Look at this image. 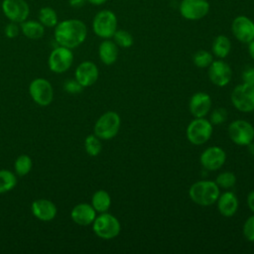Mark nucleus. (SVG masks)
<instances>
[{"label":"nucleus","mask_w":254,"mask_h":254,"mask_svg":"<svg viewBox=\"0 0 254 254\" xmlns=\"http://www.w3.org/2000/svg\"><path fill=\"white\" fill-rule=\"evenodd\" d=\"M228 136L238 146H248L254 140V127L248 121L238 119L228 125Z\"/></svg>","instance_id":"obj_8"},{"label":"nucleus","mask_w":254,"mask_h":254,"mask_svg":"<svg viewBox=\"0 0 254 254\" xmlns=\"http://www.w3.org/2000/svg\"><path fill=\"white\" fill-rule=\"evenodd\" d=\"M29 92L33 100L41 106L49 105L54 98L52 84L45 78L34 79L30 83Z\"/></svg>","instance_id":"obj_10"},{"label":"nucleus","mask_w":254,"mask_h":254,"mask_svg":"<svg viewBox=\"0 0 254 254\" xmlns=\"http://www.w3.org/2000/svg\"><path fill=\"white\" fill-rule=\"evenodd\" d=\"M247 205L250 208V210L254 213V190L249 192L247 195Z\"/></svg>","instance_id":"obj_37"},{"label":"nucleus","mask_w":254,"mask_h":254,"mask_svg":"<svg viewBox=\"0 0 254 254\" xmlns=\"http://www.w3.org/2000/svg\"><path fill=\"white\" fill-rule=\"evenodd\" d=\"M215 183L219 188L228 190L236 184V177L232 172H223L216 177Z\"/></svg>","instance_id":"obj_31"},{"label":"nucleus","mask_w":254,"mask_h":254,"mask_svg":"<svg viewBox=\"0 0 254 254\" xmlns=\"http://www.w3.org/2000/svg\"><path fill=\"white\" fill-rule=\"evenodd\" d=\"M84 148L89 156H97L102 149L100 139L96 135H88L84 140Z\"/></svg>","instance_id":"obj_27"},{"label":"nucleus","mask_w":254,"mask_h":254,"mask_svg":"<svg viewBox=\"0 0 254 254\" xmlns=\"http://www.w3.org/2000/svg\"><path fill=\"white\" fill-rule=\"evenodd\" d=\"M87 35L85 24L77 19L63 21L56 26L55 39L60 46L73 49L81 45Z\"/></svg>","instance_id":"obj_1"},{"label":"nucleus","mask_w":254,"mask_h":254,"mask_svg":"<svg viewBox=\"0 0 254 254\" xmlns=\"http://www.w3.org/2000/svg\"><path fill=\"white\" fill-rule=\"evenodd\" d=\"M231 103L241 112L254 111V85L240 83L234 87L230 95Z\"/></svg>","instance_id":"obj_6"},{"label":"nucleus","mask_w":254,"mask_h":254,"mask_svg":"<svg viewBox=\"0 0 254 254\" xmlns=\"http://www.w3.org/2000/svg\"><path fill=\"white\" fill-rule=\"evenodd\" d=\"M22 33L31 40H38L45 34L44 26L38 21H24L21 23Z\"/></svg>","instance_id":"obj_23"},{"label":"nucleus","mask_w":254,"mask_h":254,"mask_svg":"<svg viewBox=\"0 0 254 254\" xmlns=\"http://www.w3.org/2000/svg\"><path fill=\"white\" fill-rule=\"evenodd\" d=\"M211 50H212V54L215 57H217L218 59H224L230 53L231 42L226 36L219 35L214 38L212 42Z\"/></svg>","instance_id":"obj_22"},{"label":"nucleus","mask_w":254,"mask_h":254,"mask_svg":"<svg viewBox=\"0 0 254 254\" xmlns=\"http://www.w3.org/2000/svg\"><path fill=\"white\" fill-rule=\"evenodd\" d=\"M90 4L94 5V6H99V5H102L104 4L107 0H87Z\"/></svg>","instance_id":"obj_40"},{"label":"nucleus","mask_w":254,"mask_h":254,"mask_svg":"<svg viewBox=\"0 0 254 254\" xmlns=\"http://www.w3.org/2000/svg\"><path fill=\"white\" fill-rule=\"evenodd\" d=\"M32 212L40 220L50 221L57 215V207L54 202L49 199L39 198L32 203Z\"/></svg>","instance_id":"obj_19"},{"label":"nucleus","mask_w":254,"mask_h":254,"mask_svg":"<svg viewBox=\"0 0 254 254\" xmlns=\"http://www.w3.org/2000/svg\"><path fill=\"white\" fill-rule=\"evenodd\" d=\"M189 107L194 118L204 117L208 114L211 108V98L206 92H195L190 99Z\"/></svg>","instance_id":"obj_16"},{"label":"nucleus","mask_w":254,"mask_h":254,"mask_svg":"<svg viewBox=\"0 0 254 254\" xmlns=\"http://www.w3.org/2000/svg\"><path fill=\"white\" fill-rule=\"evenodd\" d=\"M231 32L236 40L248 44L254 40V22L247 16H237L232 21Z\"/></svg>","instance_id":"obj_13"},{"label":"nucleus","mask_w":254,"mask_h":254,"mask_svg":"<svg viewBox=\"0 0 254 254\" xmlns=\"http://www.w3.org/2000/svg\"><path fill=\"white\" fill-rule=\"evenodd\" d=\"M19 30L20 29L17 26V23L11 22V23L6 25L4 32H5L6 37H8L10 39H13V38H15V37H17L19 35Z\"/></svg>","instance_id":"obj_35"},{"label":"nucleus","mask_w":254,"mask_h":254,"mask_svg":"<svg viewBox=\"0 0 254 254\" xmlns=\"http://www.w3.org/2000/svg\"><path fill=\"white\" fill-rule=\"evenodd\" d=\"M98 55L100 61L106 64L110 65L114 64L118 57V46L109 39H105L98 48Z\"/></svg>","instance_id":"obj_21"},{"label":"nucleus","mask_w":254,"mask_h":254,"mask_svg":"<svg viewBox=\"0 0 254 254\" xmlns=\"http://www.w3.org/2000/svg\"><path fill=\"white\" fill-rule=\"evenodd\" d=\"M17 184L16 176L8 171V170H1L0 171V193L7 192L14 189Z\"/></svg>","instance_id":"obj_25"},{"label":"nucleus","mask_w":254,"mask_h":254,"mask_svg":"<svg viewBox=\"0 0 254 254\" xmlns=\"http://www.w3.org/2000/svg\"><path fill=\"white\" fill-rule=\"evenodd\" d=\"M91 205L97 212H106L111 205V197L106 190H96L91 198Z\"/></svg>","instance_id":"obj_24"},{"label":"nucleus","mask_w":254,"mask_h":254,"mask_svg":"<svg viewBox=\"0 0 254 254\" xmlns=\"http://www.w3.org/2000/svg\"><path fill=\"white\" fill-rule=\"evenodd\" d=\"M32 159L28 155H21L15 161V171L17 175L23 177L26 176L32 169Z\"/></svg>","instance_id":"obj_28"},{"label":"nucleus","mask_w":254,"mask_h":254,"mask_svg":"<svg viewBox=\"0 0 254 254\" xmlns=\"http://www.w3.org/2000/svg\"><path fill=\"white\" fill-rule=\"evenodd\" d=\"M192 62L194 65H196L197 67L203 68V67H208L210 65V64L213 62V58L208 51L199 50L193 54Z\"/></svg>","instance_id":"obj_29"},{"label":"nucleus","mask_w":254,"mask_h":254,"mask_svg":"<svg viewBox=\"0 0 254 254\" xmlns=\"http://www.w3.org/2000/svg\"><path fill=\"white\" fill-rule=\"evenodd\" d=\"M92 229L99 238L108 240L115 238L120 233L121 225L114 215L102 212L92 222Z\"/></svg>","instance_id":"obj_4"},{"label":"nucleus","mask_w":254,"mask_h":254,"mask_svg":"<svg viewBox=\"0 0 254 254\" xmlns=\"http://www.w3.org/2000/svg\"><path fill=\"white\" fill-rule=\"evenodd\" d=\"M209 80L216 86L222 87L229 83L232 77V70L228 64L222 60L213 61L207 70Z\"/></svg>","instance_id":"obj_14"},{"label":"nucleus","mask_w":254,"mask_h":254,"mask_svg":"<svg viewBox=\"0 0 254 254\" xmlns=\"http://www.w3.org/2000/svg\"><path fill=\"white\" fill-rule=\"evenodd\" d=\"M92 30L102 39H110L117 30L116 15L110 10H101L93 18Z\"/></svg>","instance_id":"obj_5"},{"label":"nucleus","mask_w":254,"mask_h":254,"mask_svg":"<svg viewBox=\"0 0 254 254\" xmlns=\"http://www.w3.org/2000/svg\"><path fill=\"white\" fill-rule=\"evenodd\" d=\"M216 203L219 213L225 217L233 216L238 209V199L232 191H225L219 194Z\"/></svg>","instance_id":"obj_20"},{"label":"nucleus","mask_w":254,"mask_h":254,"mask_svg":"<svg viewBox=\"0 0 254 254\" xmlns=\"http://www.w3.org/2000/svg\"><path fill=\"white\" fill-rule=\"evenodd\" d=\"M2 10L4 15L15 23L26 21L29 16V5L25 0H3Z\"/></svg>","instance_id":"obj_12"},{"label":"nucleus","mask_w":254,"mask_h":254,"mask_svg":"<svg viewBox=\"0 0 254 254\" xmlns=\"http://www.w3.org/2000/svg\"><path fill=\"white\" fill-rule=\"evenodd\" d=\"M87 0H68V4L73 8H80L82 7Z\"/></svg>","instance_id":"obj_38"},{"label":"nucleus","mask_w":254,"mask_h":254,"mask_svg":"<svg viewBox=\"0 0 254 254\" xmlns=\"http://www.w3.org/2000/svg\"><path fill=\"white\" fill-rule=\"evenodd\" d=\"M83 86L76 79H68L64 82V89L69 93H78L82 90Z\"/></svg>","instance_id":"obj_34"},{"label":"nucleus","mask_w":254,"mask_h":254,"mask_svg":"<svg viewBox=\"0 0 254 254\" xmlns=\"http://www.w3.org/2000/svg\"><path fill=\"white\" fill-rule=\"evenodd\" d=\"M99 72L96 64L92 62H82L75 69V79L83 86H90L96 82Z\"/></svg>","instance_id":"obj_17"},{"label":"nucleus","mask_w":254,"mask_h":254,"mask_svg":"<svg viewBox=\"0 0 254 254\" xmlns=\"http://www.w3.org/2000/svg\"><path fill=\"white\" fill-rule=\"evenodd\" d=\"M212 135V124L209 120L201 118L193 119L187 127V138L192 145L206 143Z\"/></svg>","instance_id":"obj_7"},{"label":"nucleus","mask_w":254,"mask_h":254,"mask_svg":"<svg viewBox=\"0 0 254 254\" xmlns=\"http://www.w3.org/2000/svg\"><path fill=\"white\" fill-rule=\"evenodd\" d=\"M73 62V55L70 49L60 46L53 50L49 57L50 69L57 73H62L67 70Z\"/></svg>","instance_id":"obj_11"},{"label":"nucleus","mask_w":254,"mask_h":254,"mask_svg":"<svg viewBox=\"0 0 254 254\" xmlns=\"http://www.w3.org/2000/svg\"><path fill=\"white\" fill-rule=\"evenodd\" d=\"M248 53H249L251 59L254 61V40H252L250 43H248Z\"/></svg>","instance_id":"obj_39"},{"label":"nucleus","mask_w":254,"mask_h":254,"mask_svg":"<svg viewBox=\"0 0 254 254\" xmlns=\"http://www.w3.org/2000/svg\"><path fill=\"white\" fill-rule=\"evenodd\" d=\"M179 9L183 18L197 21L208 14L210 5L207 0H182Z\"/></svg>","instance_id":"obj_9"},{"label":"nucleus","mask_w":254,"mask_h":254,"mask_svg":"<svg viewBox=\"0 0 254 254\" xmlns=\"http://www.w3.org/2000/svg\"><path fill=\"white\" fill-rule=\"evenodd\" d=\"M40 23L45 27H55L58 24V15L51 7H44L39 11Z\"/></svg>","instance_id":"obj_26"},{"label":"nucleus","mask_w":254,"mask_h":254,"mask_svg":"<svg viewBox=\"0 0 254 254\" xmlns=\"http://www.w3.org/2000/svg\"><path fill=\"white\" fill-rule=\"evenodd\" d=\"M243 234L248 241L254 242V215L249 216L244 222Z\"/></svg>","instance_id":"obj_33"},{"label":"nucleus","mask_w":254,"mask_h":254,"mask_svg":"<svg viewBox=\"0 0 254 254\" xmlns=\"http://www.w3.org/2000/svg\"><path fill=\"white\" fill-rule=\"evenodd\" d=\"M227 119V111L225 108L219 107L214 109L210 114V123L214 125L222 124Z\"/></svg>","instance_id":"obj_32"},{"label":"nucleus","mask_w":254,"mask_h":254,"mask_svg":"<svg viewBox=\"0 0 254 254\" xmlns=\"http://www.w3.org/2000/svg\"><path fill=\"white\" fill-rule=\"evenodd\" d=\"M120 124V116L114 111H107L95 122L94 135L102 140L112 139L117 135Z\"/></svg>","instance_id":"obj_3"},{"label":"nucleus","mask_w":254,"mask_h":254,"mask_svg":"<svg viewBox=\"0 0 254 254\" xmlns=\"http://www.w3.org/2000/svg\"><path fill=\"white\" fill-rule=\"evenodd\" d=\"M190 199L200 206H208L216 202L220 192L219 187L212 181H198L192 184L189 190Z\"/></svg>","instance_id":"obj_2"},{"label":"nucleus","mask_w":254,"mask_h":254,"mask_svg":"<svg viewBox=\"0 0 254 254\" xmlns=\"http://www.w3.org/2000/svg\"><path fill=\"white\" fill-rule=\"evenodd\" d=\"M199 161L204 169L208 171H217L224 165L226 154L222 148L211 146L201 153Z\"/></svg>","instance_id":"obj_15"},{"label":"nucleus","mask_w":254,"mask_h":254,"mask_svg":"<svg viewBox=\"0 0 254 254\" xmlns=\"http://www.w3.org/2000/svg\"><path fill=\"white\" fill-rule=\"evenodd\" d=\"M112 38L114 39V43L118 47L124 48V49L130 48L134 42L132 35L125 30H116Z\"/></svg>","instance_id":"obj_30"},{"label":"nucleus","mask_w":254,"mask_h":254,"mask_svg":"<svg viewBox=\"0 0 254 254\" xmlns=\"http://www.w3.org/2000/svg\"><path fill=\"white\" fill-rule=\"evenodd\" d=\"M70 217L76 224L86 226L92 224L96 217V211L91 204L79 203L72 208Z\"/></svg>","instance_id":"obj_18"},{"label":"nucleus","mask_w":254,"mask_h":254,"mask_svg":"<svg viewBox=\"0 0 254 254\" xmlns=\"http://www.w3.org/2000/svg\"><path fill=\"white\" fill-rule=\"evenodd\" d=\"M242 79L243 82L254 85V67H247L242 72Z\"/></svg>","instance_id":"obj_36"}]
</instances>
